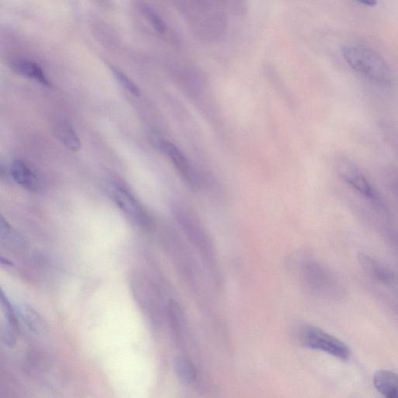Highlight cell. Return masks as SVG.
Listing matches in <instances>:
<instances>
[{
  "instance_id": "1",
  "label": "cell",
  "mask_w": 398,
  "mask_h": 398,
  "mask_svg": "<svg viewBox=\"0 0 398 398\" xmlns=\"http://www.w3.org/2000/svg\"><path fill=\"white\" fill-rule=\"evenodd\" d=\"M343 55L348 66L366 79L381 85L392 83V71L387 63L373 49L358 44H348Z\"/></svg>"
},
{
  "instance_id": "2",
  "label": "cell",
  "mask_w": 398,
  "mask_h": 398,
  "mask_svg": "<svg viewBox=\"0 0 398 398\" xmlns=\"http://www.w3.org/2000/svg\"><path fill=\"white\" fill-rule=\"evenodd\" d=\"M337 173L348 187L364 198L366 201L381 210H385V204L378 189L361 169L350 159H341L336 165Z\"/></svg>"
},
{
  "instance_id": "3",
  "label": "cell",
  "mask_w": 398,
  "mask_h": 398,
  "mask_svg": "<svg viewBox=\"0 0 398 398\" xmlns=\"http://www.w3.org/2000/svg\"><path fill=\"white\" fill-rule=\"evenodd\" d=\"M300 338L301 343L311 350L325 352L342 361L350 359L351 351L347 345L316 327H303Z\"/></svg>"
},
{
  "instance_id": "4",
  "label": "cell",
  "mask_w": 398,
  "mask_h": 398,
  "mask_svg": "<svg viewBox=\"0 0 398 398\" xmlns=\"http://www.w3.org/2000/svg\"><path fill=\"white\" fill-rule=\"evenodd\" d=\"M179 221L184 232L191 240V242L210 261L213 260V245L207 231H205L200 220L194 214L187 211H183L179 215Z\"/></svg>"
},
{
  "instance_id": "5",
  "label": "cell",
  "mask_w": 398,
  "mask_h": 398,
  "mask_svg": "<svg viewBox=\"0 0 398 398\" xmlns=\"http://www.w3.org/2000/svg\"><path fill=\"white\" fill-rule=\"evenodd\" d=\"M109 193L118 207L132 218L137 224L149 226V218L143 207L130 191L118 182L110 184Z\"/></svg>"
},
{
  "instance_id": "6",
  "label": "cell",
  "mask_w": 398,
  "mask_h": 398,
  "mask_svg": "<svg viewBox=\"0 0 398 398\" xmlns=\"http://www.w3.org/2000/svg\"><path fill=\"white\" fill-rule=\"evenodd\" d=\"M160 147L163 152L168 156L170 161L173 163L177 172L182 177L191 188H197L199 186V179L197 173L191 166L190 162L179 148H177L170 142L163 140L160 142Z\"/></svg>"
},
{
  "instance_id": "7",
  "label": "cell",
  "mask_w": 398,
  "mask_h": 398,
  "mask_svg": "<svg viewBox=\"0 0 398 398\" xmlns=\"http://www.w3.org/2000/svg\"><path fill=\"white\" fill-rule=\"evenodd\" d=\"M13 308L17 316L28 331L36 336L43 335L47 330V326L43 318L36 310L25 303H18Z\"/></svg>"
},
{
  "instance_id": "8",
  "label": "cell",
  "mask_w": 398,
  "mask_h": 398,
  "mask_svg": "<svg viewBox=\"0 0 398 398\" xmlns=\"http://www.w3.org/2000/svg\"><path fill=\"white\" fill-rule=\"evenodd\" d=\"M10 173L12 179L24 188L31 191L39 189L40 181L38 176L22 160H15L11 163Z\"/></svg>"
},
{
  "instance_id": "9",
  "label": "cell",
  "mask_w": 398,
  "mask_h": 398,
  "mask_svg": "<svg viewBox=\"0 0 398 398\" xmlns=\"http://www.w3.org/2000/svg\"><path fill=\"white\" fill-rule=\"evenodd\" d=\"M9 67L18 75L39 82L45 87H51V83L37 63L27 60H13L9 62Z\"/></svg>"
},
{
  "instance_id": "10",
  "label": "cell",
  "mask_w": 398,
  "mask_h": 398,
  "mask_svg": "<svg viewBox=\"0 0 398 398\" xmlns=\"http://www.w3.org/2000/svg\"><path fill=\"white\" fill-rule=\"evenodd\" d=\"M373 385L383 397L398 398V375L392 371L380 369L373 375Z\"/></svg>"
},
{
  "instance_id": "11",
  "label": "cell",
  "mask_w": 398,
  "mask_h": 398,
  "mask_svg": "<svg viewBox=\"0 0 398 398\" xmlns=\"http://www.w3.org/2000/svg\"><path fill=\"white\" fill-rule=\"evenodd\" d=\"M360 261L366 271L376 280L385 283H392L395 280L394 274L378 261H376L367 255L362 254Z\"/></svg>"
},
{
  "instance_id": "12",
  "label": "cell",
  "mask_w": 398,
  "mask_h": 398,
  "mask_svg": "<svg viewBox=\"0 0 398 398\" xmlns=\"http://www.w3.org/2000/svg\"><path fill=\"white\" fill-rule=\"evenodd\" d=\"M55 133L57 138L59 139L62 144L69 149V151L73 152L79 151L81 147V140L70 123L67 122L60 123L55 128Z\"/></svg>"
},
{
  "instance_id": "13",
  "label": "cell",
  "mask_w": 398,
  "mask_h": 398,
  "mask_svg": "<svg viewBox=\"0 0 398 398\" xmlns=\"http://www.w3.org/2000/svg\"><path fill=\"white\" fill-rule=\"evenodd\" d=\"M175 373L177 378L184 385H193L198 378L197 369L193 362L186 357H179L175 360Z\"/></svg>"
},
{
  "instance_id": "14",
  "label": "cell",
  "mask_w": 398,
  "mask_h": 398,
  "mask_svg": "<svg viewBox=\"0 0 398 398\" xmlns=\"http://www.w3.org/2000/svg\"><path fill=\"white\" fill-rule=\"evenodd\" d=\"M0 238L4 243L12 247H21L25 245L24 238L13 228L4 217H1L0 221Z\"/></svg>"
},
{
  "instance_id": "15",
  "label": "cell",
  "mask_w": 398,
  "mask_h": 398,
  "mask_svg": "<svg viewBox=\"0 0 398 398\" xmlns=\"http://www.w3.org/2000/svg\"><path fill=\"white\" fill-rule=\"evenodd\" d=\"M111 72L114 76L116 78V80L120 83L121 85L128 91L130 92L135 97L140 96V90L137 86L130 78L125 74L123 71H121L118 68L110 67Z\"/></svg>"
},
{
  "instance_id": "16",
  "label": "cell",
  "mask_w": 398,
  "mask_h": 398,
  "mask_svg": "<svg viewBox=\"0 0 398 398\" xmlns=\"http://www.w3.org/2000/svg\"><path fill=\"white\" fill-rule=\"evenodd\" d=\"M2 340L4 343L10 348L15 345L18 335V327L5 322L2 326Z\"/></svg>"
},
{
  "instance_id": "17",
  "label": "cell",
  "mask_w": 398,
  "mask_h": 398,
  "mask_svg": "<svg viewBox=\"0 0 398 398\" xmlns=\"http://www.w3.org/2000/svg\"><path fill=\"white\" fill-rule=\"evenodd\" d=\"M146 18L149 20V22L151 23L152 26L154 27L156 31L159 32H165L166 27L162 19L156 14L153 10L146 7L144 10Z\"/></svg>"
},
{
  "instance_id": "18",
  "label": "cell",
  "mask_w": 398,
  "mask_h": 398,
  "mask_svg": "<svg viewBox=\"0 0 398 398\" xmlns=\"http://www.w3.org/2000/svg\"><path fill=\"white\" fill-rule=\"evenodd\" d=\"M358 1L369 6H375L376 4V0H358Z\"/></svg>"
},
{
  "instance_id": "19",
  "label": "cell",
  "mask_w": 398,
  "mask_h": 398,
  "mask_svg": "<svg viewBox=\"0 0 398 398\" xmlns=\"http://www.w3.org/2000/svg\"><path fill=\"white\" fill-rule=\"evenodd\" d=\"M392 188L395 195L398 197V177H397V179L394 180L392 183Z\"/></svg>"
}]
</instances>
